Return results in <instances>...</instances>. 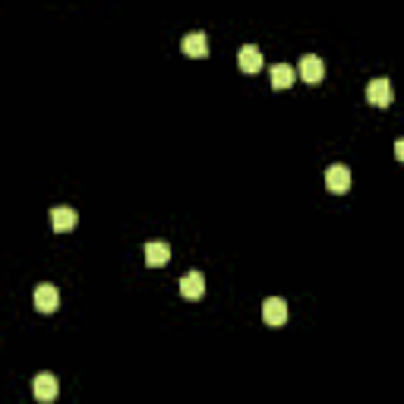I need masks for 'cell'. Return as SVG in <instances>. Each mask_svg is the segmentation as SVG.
<instances>
[{
	"mask_svg": "<svg viewBox=\"0 0 404 404\" xmlns=\"http://www.w3.org/2000/svg\"><path fill=\"white\" fill-rule=\"evenodd\" d=\"M325 187H329L332 193H347V190H351V171H347V165L325 168Z\"/></svg>",
	"mask_w": 404,
	"mask_h": 404,
	"instance_id": "cell-1",
	"label": "cell"
},
{
	"mask_svg": "<svg viewBox=\"0 0 404 404\" xmlns=\"http://www.w3.org/2000/svg\"><path fill=\"white\" fill-rule=\"evenodd\" d=\"M32 392H35L38 401H54V398H57V392H60L57 376H54V373H38L35 382H32Z\"/></svg>",
	"mask_w": 404,
	"mask_h": 404,
	"instance_id": "cell-2",
	"label": "cell"
},
{
	"mask_svg": "<svg viewBox=\"0 0 404 404\" xmlns=\"http://www.w3.org/2000/svg\"><path fill=\"white\" fill-rule=\"evenodd\" d=\"M367 98H370V105H376V108H389L392 105V83L385 76L373 79V83L367 85Z\"/></svg>",
	"mask_w": 404,
	"mask_h": 404,
	"instance_id": "cell-3",
	"label": "cell"
},
{
	"mask_svg": "<svg viewBox=\"0 0 404 404\" xmlns=\"http://www.w3.org/2000/svg\"><path fill=\"white\" fill-rule=\"evenodd\" d=\"M262 319L269 322V325H285L287 322V300L269 297L265 303H262Z\"/></svg>",
	"mask_w": 404,
	"mask_h": 404,
	"instance_id": "cell-4",
	"label": "cell"
},
{
	"mask_svg": "<svg viewBox=\"0 0 404 404\" xmlns=\"http://www.w3.org/2000/svg\"><path fill=\"white\" fill-rule=\"evenodd\" d=\"M35 307L41 313H54L60 307V291L54 285H38L35 287Z\"/></svg>",
	"mask_w": 404,
	"mask_h": 404,
	"instance_id": "cell-5",
	"label": "cell"
},
{
	"mask_svg": "<svg viewBox=\"0 0 404 404\" xmlns=\"http://www.w3.org/2000/svg\"><path fill=\"white\" fill-rule=\"evenodd\" d=\"M76 221H79V215H76L73 209H67V205H57V209H51V228H54L57 234L73 231Z\"/></svg>",
	"mask_w": 404,
	"mask_h": 404,
	"instance_id": "cell-6",
	"label": "cell"
},
{
	"mask_svg": "<svg viewBox=\"0 0 404 404\" xmlns=\"http://www.w3.org/2000/svg\"><path fill=\"white\" fill-rule=\"evenodd\" d=\"M202 291H205V278H202V272H187V275L180 278V294L187 300H196L202 297Z\"/></svg>",
	"mask_w": 404,
	"mask_h": 404,
	"instance_id": "cell-7",
	"label": "cell"
},
{
	"mask_svg": "<svg viewBox=\"0 0 404 404\" xmlns=\"http://www.w3.org/2000/svg\"><path fill=\"white\" fill-rule=\"evenodd\" d=\"M237 63L243 73H259L262 70V51L256 45H243L237 54Z\"/></svg>",
	"mask_w": 404,
	"mask_h": 404,
	"instance_id": "cell-8",
	"label": "cell"
},
{
	"mask_svg": "<svg viewBox=\"0 0 404 404\" xmlns=\"http://www.w3.org/2000/svg\"><path fill=\"white\" fill-rule=\"evenodd\" d=\"M297 73L303 76V83H319L322 73H325V67H322V57H316V54H307V57L300 60Z\"/></svg>",
	"mask_w": 404,
	"mask_h": 404,
	"instance_id": "cell-9",
	"label": "cell"
},
{
	"mask_svg": "<svg viewBox=\"0 0 404 404\" xmlns=\"http://www.w3.org/2000/svg\"><path fill=\"white\" fill-rule=\"evenodd\" d=\"M168 259H171V247H168L165 240H149L145 243V262L149 265H168Z\"/></svg>",
	"mask_w": 404,
	"mask_h": 404,
	"instance_id": "cell-10",
	"label": "cell"
},
{
	"mask_svg": "<svg viewBox=\"0 0 404 404\" xmlns=\"http://www.w3.org/2000/svg\"><path fill=\"white\" fill-rule=\"evenodd\" d=\"M180 48H183V54H190V57H205V54H209V38L202 35V32H190V35L180 41Z\"/></svg>",
	"mask_w": 404,
	"mask_h": 404,
	"instance_id": "cell-11",
	"label": "cell"
},
{
	"mask_svg": "<svg viewBox=\"0 0 404 404\" xmlns=\"http://www.w3.org/2000/svg\"><path fill=\"white\" fill-rule=\"evenodd\" d=\"M294 79H297V73H294L291 63H275L272 67V85L275 89H287V85H294Z\"/></svg>",
	"mask_w": 404,
	"mask_h": 404,
	"instance_id": "cell-12",
	"label": "cell"
},
{
	"mask_svg": "<svg viewBox=\"0 0 404 404\" xmlns=\"http://www.w3.org/2000/svg\"><path fill=\"white\" fill-rule=\"evenodd\" d=\"M395 155H398V158H404V143H401V139L395 143Z\"/></svg>",
	"mask_w": 404,
	"mask_h": 404,
	"instance_id": "cell-13",
	"label": "cell"
}]
</instances>
